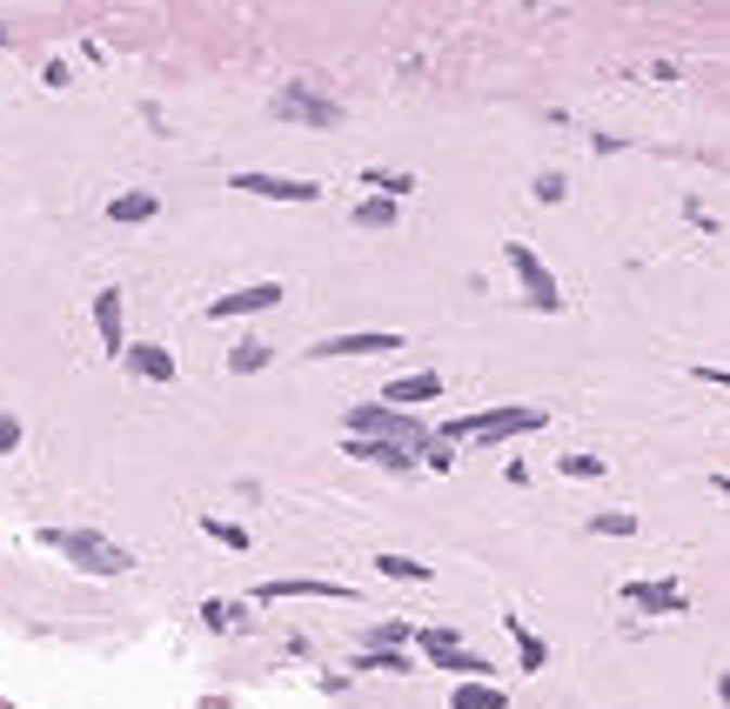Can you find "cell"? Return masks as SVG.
<instances>
[{
	"label": "cell",
	"instance_id": "obj_1",
	"mask_svg": "<svg viewBox=\"0 0 730 709\" xmlns=\"http://www.w3.org/2000/svg\"><path fill=\"white\" fill-rule=\"evenodd\" d=\"M48 542L61 549V556H74V569H88V576H121V569L135 563L128 549H114V542L94 536V529H54Z\"/></svg>",
	"mask_w": 730,
	"mask_h": 709
},
{
	"label": "cell",
	"instance_id": "obj_2",
	"mask_svg": "<svg viewBox=\"0 0 730 709\" xmlns=\"http://www.w3.org/2000/svg\"><path fill=\"white\" fill-rule=\"evenodd\" d=\"M349 422L362 428V436H382V442H396V449H409V455H415V449H430V436H422V428H415L402 409H356ZM362 436H356V442H362Z\"/></svg>",
	"mask_w": 730,
	"mask_h": 709
},
{
	"label": "cell",
	"instance_id": "obj_3",
	"mask_svg": "<svg viewBox=\"0 0 730 709\" xmlns=\"http://www.w3.org/2000/svg\"><path fill=\"white\" fill-rule=\"evenodd\" d=\"M536 422H543V415H536V409H489V415H463V422H449V449L456 442H463V436H516V428H536Z\"/></svg>",
	"mask_w": 730,
	"mask_h": 709
},
{
	"label": "cell",
	"instance_id": "obj_4",
	"mask_svg": "<svg viewBox=\"0 0 730 709\" xmlns=\"http://www.w3.org/2000/svg\"><path fill=\"white\" fill-rule=\"evenodd\" d=\"M276 114H282V121H302V128H335V121H342L335 101H322V94H309V88H295V81L276 94Z\"/></svg>",
	"mask_w": 730,
	"mask_h": 709
},
{
	"label": "cell",
	"instance_id": "obj_5",
	"mask_svg": "<svg viewBox=\"0 0 730 709\" xmlns=\"http://www.w3.org/2000/svg\"><path fill=\"white\" fill-rule=\"evenodd\" d=\"M503 255H510V268L523 274V288H529V301H536V308H563V288H556V274H550L543 261H536V255H529L523 242H510Z\"/></svg>",
	"mask_w": 730,
	"mask_h": 709
},
{
	"label": "cell",
	"instance_id": "obj_6",
	"mask_svg": "<svg viewBox=\"0 0 730 709\" xmlns=\"http://www.w3.org/2000/svg\"><path fill=\"white\" fill-rule=\"evenodd\" d=\"M242 194H261V202H322L316 181H295V175H235Z\"/></svg>",
	"mask_w": 730,
	"mask_h": 709
},
{
	"label": "cell",
	"instance_id": "obj_7",
	"mask_svg": "<svg viewBox=\"0 0 730 709\" xmlns=\"http://www.w3.org/2000/svg\"><path fill=\"white\" fill-rule=\"evenodd\" d=\"M282 295H289L282 282H255V288H235V295H215L208 314H215V322H228V314H261V308H276Z\"/></svg>",
	"mask_w": 730,
	"mask_h": 709
},
{
	"label": "cell",
	"instance_id": "obj_8",
	"mask_svg": "<svg viewBox=\"0 0 730 709\" xmlns=\"http://www.w3.org/2000/svg\"><path fill=\"white\" fill-rule=\"evenodd\" d=\"M422 649H430L443 669H463V676H483V656H463V649H456V629H422Z\"/></svg>",
	"mask_w": 730,
	"mask_h": 709
},
{
	"label": "cell",
	"instance_id": "obj_9",
	"mask_svg": "<svg viewBox=\"0 0 730 709\" xmlns=\"http://www.w3.org/2000/svg\"><path fill=\"white\" fill-rule=\"evenodd\" d=\"M382 348H402V335H382V328H362V335H329V341H316L309 354H382Z\"/></svg>",
	"mask_w": 730,
	"mask_h": 709
},
{
	"label": "cell",
	"instance_id": "obj_10",
	"mask_svg": "<svg viewBox=\"0 0 730 709\" xmlns=\"http://www.w3.org/2000/svg\"><path fill=\"white\" fill-rule=\"evenodd\" d=\"M282 596H342V603H349L356 589H342V582H309V576H276V582H261V603H282Z\"/></svg>",
	"mask_w": 730,
	"mask_h": 709
},
{
	"label": "cell",
	"instance_id": "obj_11",
	"mask_svg": "<svg viewBox=\"0 0 730 709\" xmlns=\"http://www.w3.org/2000/svg\"><path fill=\"white\" fill-rule=\"evenodd\" d=\"M121 362H128L135 375H148V382H175V354H168V348H155V341H128V348H121Z\"/></svg>",
	"mask_w": 730,
	"mask_h": 709
},
{
	"label": "cell",
	"instance_id": "obj_12",
	"mask_svg": "<svg viewBox=\"0 0 730 709\" xmlns=\"http://www.w3.org/2000/svg\"><path fill=\"white\" fill-rule=\"evenodd\" d=\"M94 328H101V341H107L114 354L128 348V335H121V288H101V295H94Z\"/></svg>",
	"mask_w": 730,
	"mask_h": 709
},
{
	"label": "cell",
	"instance_id": "obj_13",
	"mask_svg": "<svg viewBox=\"0 0 730 709\" xmlns=\"http://www.w3.org/2000/svg\"><path fill=\"white\" fill-rule=\"evenodd\" d=\"M624 596H630L637 609H657V616H677V609H683V589H677V582H630Z\"/></svg>",
	"mask_w": 730,
	"mask_h": 709
},
{
	"label": "cell",
	"instance_id": "obj_14",
	"mask_svg": "<svg viewBox=\"0 0 730 709\" xmlns=\"http://www.w3.org/2000/svg\"><path fill=\"white\" fill-rule=\"evenodd\" d=\"M443 396V375H430V369H422V375H402V382H389V396H382V402H436Z\"/></svg>",
	"mask_w": 730,
	"mask_h": 709
},
{
	"label": "cell",
	"instance_id": "obj_15",
	"mask_svg": "<svg viewBox=\"0 0 730 709\" xmlns=\"http://www.w3.org/2000/svg\"><path fill=\"white\" fill-rule=\"evenodd\" d=\"M349 455H356V462H382V468H409V462H415V455L396 449V442H349Z\"/></svg>",
	"mask_w": 730,
	"mask_h": 709
},
{
	"label": "cell",
	"instance_id": "obj_16",
	"mask_svg": "<svg viewBox=\"0 0 730 709\" xmlns=\"http://www.w3.org/2000/svg\"><path fill=\"white\" fill-rule=\"evenodd\" d=\"M107 215L114 221H148V215H155V194H114Z\"/></svg>",
	"mask_w": 730,
	"mask_h": 709
},
{
	"label": "cell",
	"instance_id": "obj_17",
	"mask_svg": "<svg viewBox=\"0 0 730 709\" xmlns=\"http://www.w3.org/2000/svg\"><path fill=\"white\" fill-rule=\"evenodd\" d=\"M228 362H235V375H255V369H268V341H261V335H248L235 354H228Z\"/></svg>",
	"mask_w": 730,
	"mask_h": 709
},
{
	"label": "cell",
	"instance_id": "obj_18",
	"mask_svg": "<svg viewBox=\"0 0 730 709\" xmlns=\"http://www.w3.org/2000/svg\"><path fill=\"white\" fill-rule=\"evenodd\" d=\"M356 228H396V202H382V194H375V202H362L356 208Z\"/></svg>",
	"mask_w": 730,
	"mask_h": 709
},
{
	"label": "cell",
	"instance_id": "obj_19",
	"mask_svg": "<svg viewBox=\"0 0 730 709\" xmlns=\"http://www.w3.org/2000/svg\"><path fill=\"white\" fill-rule=\"evenodd\" d=\"M369 188H382V202H396V194L415 188V175H389V168H369Z\"/></svg>",
	"mask_w": 730,
	"mask_h": 709
},
{
	"label": "cell",
	"instance_id": "obj_20",
	"mask_svg": "<svg viewBox=\"0 0 730 709\" xmlns=\"http://www.w3.org/2000/svg\"><path fill=\"white\" fill-rule=\"evenodd\" d=\"M382 576H409V582H430V563H409V556H375Z\"/></svg>",
	"mask_w": 730,
	"mask_h": 709
},
{
	"label": "cell",
	"instance_id": "obj_21",
	"mask_svg": "<svg viewBox=\"0 0 730 709\" xmlns=\"http://www.w3.org/2000/svg\"><path fill=\"white\" fill-rule=\"evenodd\" d=\"M456 709H503V689H483V683H470V689H456Z\"/></svg>",
	"mask_w": 730,
	"mask_h": 709
},
{
	"label": "cell",
	"instance_id": "obj_22",
	"mask_svg": "<svg viewBox=\"0 0 730 709\" xmlns=\"http://www.w3.org/2000/svg\"><path fill=\"white\" fill-rule=\"evenodd\" d=\"M409 643V622H375L369 629V649H402Z\"/></svg>",
	"mask_w": 730,
	"mask_h": 709
},
{
	"label": "cell",
	"instance_id": "obj_23",
	"mask_svg": "<svg viewBox=\"0 0 730 709\" xmlns=\"http://www.w3.org/2000/svg\"><path fill=\"white\" fill-rule=\"evenodd\" d=\"M202 529H208L215 542H228V549H248V529H242V523H215V516H208Z\"/></svg>",
	"mask_w": 730,
	"mask_h": 709
},
{
	"label": "cell",
	"instance_id": "obj_24",
	"mask_svg": "<svg viewBox=\"0 0 730 709\" xmlns=\"http://www.w3.org/2000/svg\"><path fill=\"white\" fill-rule=\"evenodd\" d=\"M569 476H603V455H563Z\"/></svg>",
	"mask_w": 730,
	"mask_h": 709
},
{
	"label": "cell",
	"instance_id": "obj_25",
	"mask_svg": "<svg viewBox=\"0 0 730 709\" xmlns=\"http://www.w3.org/2000/svg\"><path fill=\"white\" fill-rule=\"evenodd\" d=\"M536 202H563V175H536Z\"/></svg>",
	"mask_w": 730,
	"mask_h": 709
},
{
	"label": "cell",
	"instance_id": "obj_26",
	"mask_svg": "<svg viewBox=\"0 0 730 709\" xmlns=\"http://www.w3.org/2000/svg\"><path fill=\"white\" fill-rule=\"evenodd\" d=\"M0 449H21V422L14 415H0Z\"/></svg>",
	"mask_w": 730,
	"mask_h": 709
}]
</instances>
